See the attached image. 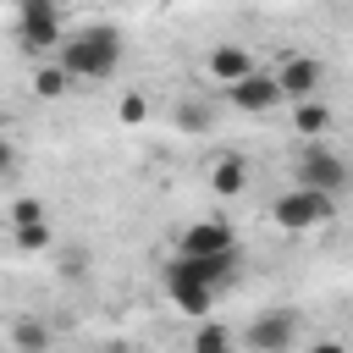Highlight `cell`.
I'll return each mask as SVG.
<instances>
[{
	"mask_svg": "<svg viewBox=\"0 0 353 353\" xmlns=\"http://www.w3.org/2000/svg\"><path fill=\"white\" fill-rule=\"evenodd\" d=\"M331 215H336V199L320 193V188H303V182H292V188L276 193V204H270V221H276L281 232H314V226H325Z\"/></svg>",
	"mask_w": 353,
	"mask_h": 353,
	"instance_id": "obj_3",
	"label": "cell"
},
{
	"mask_svg": "<svg viewBox=\"0 0 353 353\" xmlns=\"http://www.w3.org/2000/svg\"><path fill=\"white\" fill-rule=\"evenodd\" d=\"M243 347L248 353H292L298 347V314L292 309H265L248 320L243 331Z\"/></svg>",
	"mask_w": 353,
	"mask_h": 353,
	"instance_id": "obj_8",
	"label": "cell"
},
{
	"mask_svg": "<svg viewBox=\"0 0 353 353\" xmlns=\"http://www.w3.org/2000/svg\"><path fill=\"white\" fill-rule=\"evenodd\" d=\"M72 83H77V77H72L61 61H39V66H33V94H39V99H66Z\"/></svg>",
	"mask_w": 353,
	"mask_h": 353,
	"instance_id": "obj_13",
	"label": "cell"
},
{
	"mask_svg": "<svg viewBox=\"0 0 353 353\" xmlns=\"http://www.w3.org/2000/svg\"><path fill=\"white\" fill-rule=\"evenodd\" d=\"M309 353H347L336 336H320V342H309Z\"/></svg>",
	"mask_w": 353,
	"mask_h": 353,
	"instance_id": "obj_20",
	"label": "cell"
},
{
	"mask_svg": "<svg viewBox=\"0 0 353 353\" xmlns=\"http://www.w3.org/2000/svg\"><path fill=\"white\" fill-rule=\"evenodd\" d=\"M99 353H138V347H132V342H105Z\"/></svg>",
	"mask_w": 353,
	"mask_h": 353,
	"instance_id": "obj_21",
	"label": "cell"
},
{
	"mask_svg": "<svg viewBox=\"0 0 353 353\" xmlns=\"http://www.w3.org/2000/svg\"><path fill=\"white\" fill-rule=\"evenodd\" d=\"M116 121H121V127H143V121H149V94H143V88H127V94L116 99Z\"/></svg>",
	"mask_w": 353,
	"mask_h": 353,
	"instance_id": "obj_17",
	"label": "cell"
},
{
	"mask_svg": "<svg viewBox=\"0 0 353 353\" xmlns=\"http://www.w3.org/2000/svg\"><path fill=\"white\" fill-rule=\"evenodd\" d=\"M210 188H215L221 199L243 193V188H248V160H243V154H221V160L210 165Z\"/></svg>",
	"mask_w": 353,
	"mask_h": 353,
	"instance_id": "obj_12",
	"label": "cell"
},
{
	"mask_svg": "<svg viewBox=\"0 0 353 353\" xmlns=\"http://www.w3.org/2000/svg\"><path fill=\"white\" fill-rule=\"evenodd\" d=\"M50 347V325L44 320H17L11 325V353H44Z\"/></svg>",
	"mask_w": 353,
	"mask_h": 353,
	"instance_id": "obj_16",
	"label": "cell"
},
{
	"mask_svg": "<svg viewBox=\"0 0 353 353\" xmlns=\"http://www.w3.org/2000/svg\"><path fill=\"white\" fill-rule=\"evenodd\" d=\"M11 237H17V248H22V254H44V248L55 243L44 199H17V204H11Z\"/></svg>",
	"mask_w": 353,
	"mask_h": 353,
	"instance_id": "obj_10",
	"label": "cell"
},
{
	"mask_svg": "<svg viewBox=\"0 0 353 353\" xmlns=\"http://www.w3.org/2000/svg\"><path fill=\"white\" fill-rule=\"evenodd\" d=\"M17 171V143H11V132H0V182Z\"/></svg>",
	"mask_w": 353,
	"mask_h": 353,
	"instance_id": "obj_19",
	"label": "cell"
},
{
	"mask_svg": "<svg viewBox=\"0 0 353 353\" xmlns=\"http://www.w3.org/2000/svg\"><path fill=\"white\" fill-rule=\"evenodd\" d=\"M325 127H331V110H325L320 99H298V105H292V132H303V143L320 138Z\"/></svg>",
	"mask_w": 353,
	"mask_h": 353,
	"instance_id": "obj_15",
	"label": "cell"
},
{
	"mask_svg": "<svg viewBox=\"0 0 353 353\" xmlns=\"http://www.w3.org/2000/svg\"><path fill=\"white\" fill-rule=\"evenodd\" d=\"M61 39H66V28H61V6L55 0H17V44L28 50V55H50V50H61Z\"/></svg>",
	"mask_w": 353,
	"mask_h": 353,
	"instance_id": "obj_4",
	"label": "cell"
},
{
	"mask_svg": "<svg viewBox=\"0 0 353 353\" xmlns=\"http://www.w3.org/2000/svg\"><path fill=\"white\" fill-rule=\"evenodd\" d=\"M232 265H237V254H221V259H188V254H171L165 270H160V287H165V298H171L176 314H188V320H210L221 287L232 281Z\"/></svg>",
	"mask_w": 353,
	"mask_h": 353,
	"instance_id": "obj_1",
	"label": "cell"
},
{
	"mask_svg": "<svg viewBox=\"0 0 353 353\" xmlns=\"http://www.w3.org/2000/svg\"><path fill=\"white\" fill-rule=\"evenodd\" d=\"M193 353H237L232 325H221L215 314H210V320H193Z\"/></svg>",
	"mask_w": 353,
	"mask_h": 353,
	"instance_id": "obj_14",
	"label": "cell"
},
{
	"mask_svg": "<svg viewBox=\"0 0 353 353\" xmlns=\"http://www.w3.org/2000/svg\"><path fill=\"white\" fill-rule=\"evenodd\" d=\"M176 127H182V132H204V127H210V110L188 99V105H176Z\"/></svg>",
	"mask_w": 353,
	"mask_h": 353,
	"instance_id": "obj_18",
	"label": "cell"
},
{
	"mask_svg": "<svg viewBox=\"0 0 353 353\" xmlns=\"http://www.w3.org/2000/svg\"><path fill=\"white\" fill-rule=\"evenodd\" d=\"M121 55H127V39H121L116 22H83V28H72V33L61 39V50H55V61H61L77 83H110L116 66H121Z\"/></svg>",
	"mask_w": 353,
	"mask_h": 353,
	"instance_id": "obj_2",
	"label": "cell"
},
{
	"mask_svg": "<svg viewBox=\"0 0 353 353\" xmlns=\"http://www.w3.org/2000/svg\"><path fill=\"white\" fill-rule=\"evenodd\" d=\"M298 182H303V188H320V193H331V199H342V193L353 188V171H347V160H342L331 143L309 138L303 154H298Z\"/></svg>",
	"mask_w": 353,
	"mask_h": 353,
	"instance_id": "obj_5",
	"label": "cell"
},
{
	"mask_svg": "<svg viewBox=\"0 0 353 353\" xmlns=\"http://www.w3.org/2000/svg\"><path fill=\"white\" fill-rule=\"evenodd\" d=\"M176 254H188V259L237 254V232H232V221H221V215H199V221H188V226L176 232Z\"/></svg>",
	"mask_w": 353,
	"mask_h": 353,
	"instance_id": "obj_6",
	"label": "cell"
},
{
	"mask_svg": "<svg viewBox=\"0 0 353 353\" xmlns=\"http://www.w3.org/2000/svg\"><path fill=\"white\" fill-rule=\"evenodd\" d=\"M254 72V55L243 50V44H210V55H204V77L210 83H237V77H248Z\"/></svg>",
	"mask_w": 353,
	"mask_h": 353,
	"instance_id": "obj_11",
	"label": "cell"
},
{
	"mask_svg": "<svg viewBox=\"0 0 353 353\" xmlns=\"http://www.w3.org/2000/svg\"><path fill=\"white\" fill-rule=\"evenodd\" d=\"M276 83H281V99L287 105H298V99H320V83H325V66H320V55H303V50H287L276 66Z\"/></svg>",
	"mask_w": 353,
	"mask_h": 353,
	"instance_id": "obj_7",
	"label": "cell"
},
{
	"mask_svg": "<svg viewBox=\"0 0 353 353\" xmlns=\"http://www.w3.org/2000/svg\"><path fill=\"white\" fill-rule=\"evenodd\" d=\"M221 94H226V105H232V110H243V116H270L276 105H287V99H281V83H276V72H259V66H254L248 77L226 83Z\"/></svg>",
	"mask_w": 353,
	"mask_h": 353,
	"instance_id": "obj_9",
	"label": "cell"
}]
</instances>
